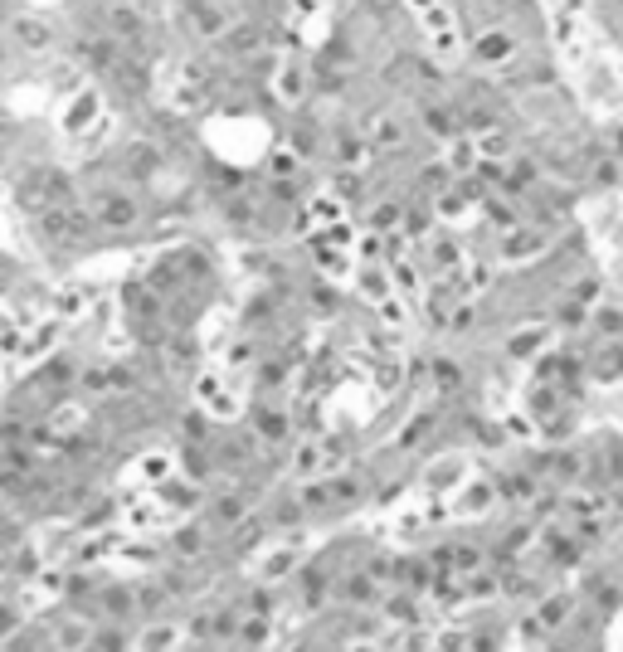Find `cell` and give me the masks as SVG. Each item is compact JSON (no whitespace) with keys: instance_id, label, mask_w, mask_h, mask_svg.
I'll list each match as a JSON object with an SVG mask.
<instances>
[{"instance_id":"obj_1","label":"cell","mask_w":623,"mask_h":652,"mask_svg":"<svg viewBox=\"0 0 623 652\" xmlns=\"http://www.w3.org/2000/svg\"><path fill=\"white\" fill-rule=\"evenodd\" d=\"M473 69L526 78L555 64L546 0H439Z\"/></svg>"},{"instance_id":"obj_2","label":"cell","mask_w":623,"mask_h":652,"mask_svg":"<svg viewBox=\"0 0 623 652\" xmlns=\"http://www.w3.org/2000/svg\"><path fill=\"white\" fill-rule=\"evenodd\" d=\"M585 15L599 30V39L623 59V0H585Z\"/></svg>"}]
</instances>
